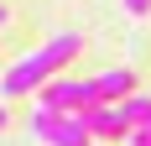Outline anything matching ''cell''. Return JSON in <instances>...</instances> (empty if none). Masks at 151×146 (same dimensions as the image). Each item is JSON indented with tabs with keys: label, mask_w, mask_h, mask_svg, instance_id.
<instances>
[{
	"label": "cell",
	"mask_w": 151,
	"mask_h": 146,
	"mask_svg": "<svg viewBox=\"0 0 151 146\" xmlns=\"http://www.w3.org/2000/svg\"><path fill=\"white\" fill-rule=\"evenodd\" d=\"M120 115L130 120V125H151V94H130V99H120Z\"/></svg>",
	"instance_id": "cell-6"
},
{
	"label": "cell",
	"mask_w": 151,
	"mask_h": 146,
	"mask_svg": "<svg viewBox=\"0 0 151 146\" xmlns=\"http://www.w3.org/2000/svg\"><path fill=\"white\" fill-rule=\"evenodd\" d=\"M5 21H11V11H5V5H0V26H5Z\"/></svg>",
	"instance_id": "cell-9"
},
{
	"label": "cell",
	"mask_w": 151,
	"mask_h": 146,
	"mask_svg": "<svg viewBox=\"0 0 151 146\" xmlns=\"http://www.w3.org/2000/svg\"><path fill=\"white\" fill-rule=\"evenodd\" d=\"M89 146H104V141H89Z\"/></svg>",
	"instance_id": "cell-11"
},
{
	"label": "cell",
	"mask_w": 151,
	"mask_h": 146,
	"mask_svg": "<svg viewBox=\"0 0 151 146\" xmlns=\"http://www.w3.org/2000/svg\"><path fill=\"white\" fill-rule=\"evenodd\" d=\"M94 84H99V104H120L136 94V73L130 68H109V73H94Z\"/></svg>",
	"instance_id": "cell-5"
},
{
	"label": "cell",
	"mask_w": 151,
	"mask_h": 146,
	"mask_svg": "<svg viewBox=\"0 0 151 146\" xmlns=\"http://www.w3.org/2000/svg\"><path fill=\"white\" fill-rule=\"evenodd\" d=\"M0 125H5V104H0Z\"/></svg>",
	"instance_id": "cell-10"
},
{
	"label": "cell",
	"mask_w": 151,
	"mask_h": 146,
	"mask_svg": "<svg viewBox=\"0 0 151 146\" xmlns=\"http://www.w3.org/2000/svg\"><path fill=\"white\" fill-rule=\"evenodd\" d=\"M83 125H89L94 141H104V146L130 136V120L120 115V104H89V110H83Z\"/></svg>",
	"instance_id": "cell-4"
},
{
	"label": "cell",
	"mask_w": 151,
	"mask_h": 146,
	"mask_svg": "<svg viewBox=\"0 0 151 146\" xmlns=\"http://www.w3.org/2000/svg\"><path fill=\"white\" fill-rule=\"evenodd\" d=\"M125 11L130 16H151V0H125Z\"/></svg>",
	"instance_id": "cell-8"
},
{
	"label": "cell",
	"mask_w": 151,
	"mask_h": 146,
	"mask_svg": "<svg viewBox=\"0 0 151 146\" xmlns=\"http://www.w3.org/2000/svg\"><path fill=\"white\" fill-rule=\"evenodd\" d=\"M89 104H99V84L94 78H52V84L37 89V110H68V115H83Z\"/></svg>",
	"instance_id": "cell-2"
},
{
	"label": "cell",
	"mask_w": 151,
	"mask_h": 146,
	"mask_svg": "<svg viewBox=\"0 0 151 146\" xmlns=\"http://www.w3.org/2000/svg\"><path fill=\"white\" fill-rule=\"evenodd\" d=\"M125 141H130V146H151V125H130Z\"/></svg>",
	"instance_id": "cell-7"
},
{
	"label": "cell",
	"mask_w": 151,
	"mask_h": 146,
	"mask_svg": "<svg viewBox=\"0 0 151 146\" xmlns=\"http://www.w3.org/2000/svg\"><path fill=\"white\" fill-rule=\"evenodd\" d=\"M78 52H83V37H78V31H58L52 42H42L37 52H26L21 63H11V68H5V78H0V94H5V99L37 94V89H42V84H52V78H58V73L68 68Z\"/></svg>",
	"instance_id": "cell-1"
},
{
	"label": "cell",
	"mask_w": 151,
	"mask_h": 146,
	"mask_svg": "<svg viewBox=\"0 0 151 146\" xmlns=\"http://www.w3.org/2000/svg\"><path fill=\"white\" fill-rule=\"evenodd\" d=\"M31 136L47 146H89V125H83V115H68V110H37L31 115Z\"/></svg>",
	"instance_id": "cell-3"
}]
</instances>
